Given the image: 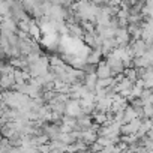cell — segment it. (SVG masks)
<instances>
[{"label": "cell", "mask_w": 153, "mask_h": 153, "mask_svg": "<svg viewBox=\"0 0 153 153\" xmlns=\"http://www.w3.org/2000/svg\"><path fill=\"white\" fill-rule=\"evenodd\" d=\"M81 27L84 29L86 33H89V35H96V23H93V21H83V23H81Z\"/></svg>", "instance_id": "10"}, {"label": "cell", "mask_w": 153, "mask_h": 153, "mask_svg": "<svg viewBox=\"0 0 153 153\" xmlns=\"http://www.w3.org/2000/svg\"><path fill=\"white\" fill-rule=\"evenodd\" d=\"M68 27H69V33H71L74 38H83V39H84L86 32H84V29L81 27V24H71V26H68Z\"/></svg>", "instance_id": "8"}, {"label": "cell", "mask_w": 153, "mask_h": 153, "mask_svg": "<svg viewBox=\"0 0 153 153\" xmlns=\"http://www.w3.org/2000/svg\"><path fill=\"white\" fill-rule=\"evenodd\" d=\"M152 129H153V122H152V119H143V125H141L140 131H143L144 134H149Z\"/></svg>", "instance_id": "12"}, {"label": "cell", "mask_w": 153, "mask_h": 153, "mask_svg": "<svg viewBox=\"0 0 153 153\" xmlns=\"http://www.w3.org/2000/svg\"><path fill=\"white\" fill-rule=\"evenodd\" d=\"M134 68L135 69H147V68H152V63H150V60L146 56L135 57L134 59Z\"/></svg>", "instance_id": "6"}, {"label": "cell", "mask_w": 153, "mask_h": 153, "mask_svg": "<svg viewBox=\"0 0 153 153\" xmlns=\"http://www.w3.org/2000/svg\"><path fill=\"white\" fill-rule=\"evenodd\" d=\"M96 75H98L99 80H107V78H111V76H113V71H111V68L108 66V63H107L105 60H102V62L98 65V68H96Z\"/></svg>", "instance_id": "2"}, {"label": "cell", "mask_w": 153, "mask_h": 153, "mask_svg": "<svg viewBox=\"0 0 153 153\" xmlns=\"http://www.w3.org/2000/svg\"><path fill=\"white\" fill-rule=\"evenodd\" d=\"M125 76H126V78L128 80H131L134 84L140 80L138 78V71L135 69V68H131V69H125Z\"/></svg>", "instance_id": "11"}, {"label": "cell", "mask_w": 153, "mask_h": 153, "mask_svg": "<svg viewBox=\"0 0 153 153\" xmlns=\"http://www.w3.org/2000/svg\"><path fill=\"white\" fill-rule=\"evenodd\" d=\"M101 59H102V48H101V50H92V51L89 53V56H87V63L98 66V65L102 62Z\"/></svg>", "instance_id": "4"}, {"label": "cell", "mask_w": 153, "mask_h": 153, "mask_svg": "<svg viewBox=\"0 0 153 153\" xmlns=\"http://www.w3.org/2000/svg\"><path fill=\"white\" fill-rule=\"evenodd\" d=\"M152 69H153V66H152Z\"/></svg>", "instance_id": "15"}, {"label": "cell", "mask_w": 153, "mask_h": 153, "mask_svg": "<svg viewBox=\"0 0 153 153\" xmlns=\"http://www.w3.org/2000/svg\"><path fill=\"white\" fill-rule=\"evenodd\" d=\"M98 143L105 149V147H110V146H114V143H113V140L110 138V137H99L98 138Z\"/></svg>", "instance_id": "13"}, {"label": "cell", "mask_w": 153, "mask_h": 153, "mask_svg": "<svg viewBox=\"0 0 153 153\" xmlns=\"http://www.w3.org/2000/svg\"><path fill=\"white\" fill-rule=\"evenodd\" d=\"M81 114H83V110H81L80 101H76V99H69L68 104H66L65 116H69V117H74V119H78Z\"/></svg>", "instance_id": "1"}, {"label": "cell", "mask_w": 153, "mask_h": 153, "mask_svg": "<svg viewBox=\"0 0 153 153\" xmlns=\"http://www.w3.org/2000/svg\"><path fill=\"white\" fill-rule=\"evenodd\" d=\"M134 86H135V84L125 76V80H123V81H120V83L117 84V90H119V93H122V92H126V90H132V87H134Z\"/></svg>", "instance_id": "9"}, {"label": "cell", "mask_w": 153, "mask_h": 153, "mask_svg": "<svg viewBox=\"0 0 153 153\" xmlns=\"http://www.w3.org/2000/svg\"><path fill=\"white\" fill-rule=\"evenodd\" d=\"M76 125H78L83 131L86 129H90L95 123H93V117L92 116H86V114H81L78 119H76Z\"/></svg>", "instance_id": "3"}, {"label": "cell", "mask_w": 153, "mask_h": 153, "mask_svg": "<svg viewBox=\"0 0 153 153\" xmlns=\"http://www.w3.org/2000/svg\"><path fill=\"white\" fill-rule=\"evenodd\" d=\"M89 150H90V152H93V153H101V152L104 150V147L96 141L95 144H92V146H90V149H89Z\"/></svg>", "instance_id": "14"}, {"label": "cell", "mask_w": 153, "mask_h": 153, "mask_svg": "<svg viewBox=\"0 0 153 153\" xmlns=\"http://www.w3.org/2000/svg\"><path fill=\"white\" fill-rule=\"evenodd\" d=\"M41 35H42V30H41L38 21L32 20V23H30V30H29V36H32L33 41H38V39L41 38Z\"/></svg>", "instance_id": "5"}, {"label": "cell", "mask_w": 153, "mask_h": 153, "mask_svg": "<svg viewBox=\"0 0 153 153\" xmlns=\"http://www.w3.org/2000/svg\"><path fill=\"white\" fill-rule=\"evenodd\" d=\"M135 119H138V114H137V111L132 108V105H129V107L123 111V122H125V125H128V123H131V122L135 120Z\"/></svg>", "instance_id": "7"}]
</instances>
